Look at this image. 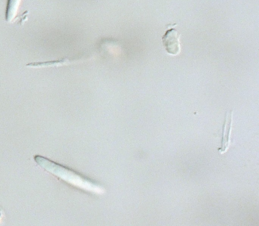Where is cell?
Returning <instances> with one entry per match:
<instances>
[{"mask_svg": "<svg viewBox=\"0 0 259 226\" xmlns=\"http://www.w3.org/2000/svg\"><path fill=\"white\" fill-rule=\"evenodd\" d=\"M162 42L166 52L172 55H177L180 52L179 35L174 28L167 30L162 37Z\"/></svg>", "mask_w": 259, "mask_h": 226, "instance_id": "cell-2", "label": "cell"}, {"mask_svg": "<svg viewBox=\"0 0 259 226\" xmlns=\"http://www.w3.org/2000/svg\"><path fill=\"white\" fill-rule=\"evenodd\" d=\"M34 159L46 170L73 186L94 193L101 194L104 192V189L99 185L71 169L40 156H35Z\"/></svg>", "mask_w": 259, "mask_h": 226, "instance_id": "cell-1", "label": "cell"}, {"mask_svg": "<svg viewBox=\"0 0 259 226\" xmlns=\"http://www.w3.org/2000/svg\"><path fill=\"white\" fill-rule=\"evenodd\" d=\"M232 123V111L226 114L223 126L221 148L219 149L221 154L228 150L230 143V132Z\"/></svg>", "mask_w": 259, "mask_h": 226, "instance_id": "cell-3", "label": "cell"}, {"mask_svg": "<svg viewBox=\"0 0 259 226\" xmlns=\"http://www.w3.org/2000/svg\"><path fill=\"white\" fill-rule=\"evenodd\" d=\"M22 0H8L6 11V20L11 22L15 19Z\"/></svg>", "mask_w": 259, "mask_h": 226, "instance_id": "cell-4", "label": "cell"}]
</instances>
